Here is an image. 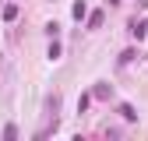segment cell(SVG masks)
I'll return each instance as SVG.
<instances>
[{"label": "cell", "instance_id": "1", "mask_svg": "<svg viewBox=\"0 0 148 141\" xmlns=\"http://www.w3.org/2000/svg\"><path fill=\"white\" fill-rule=\"evenodd\" d=\"M46 110H49V127H46V134H53V131H57V110H60V95L57 92H49V99H46Z\"/></svg>", "mask_w": 148, "mask_h": 141}, {"label": "cell", "instance_id": "2", "mask_svg": "<svg viewBox=\"0 0 148 141\" xmlns=\"http://www.w3.org/2000/svg\"><path fill=\"white\" fill-rule=\"evenodd\" d=\"M92 95H95V99H113V85H106V81L92 85Z\"/></svg>", "mask_w": 148, "mask_h": 141}, {"label": "cell", "instance_id": "3", "mask_svg": "<svg viewBox=\"0 0 148 141\" xmlns=\"http://www.w3.org/2000/svg\"><path fill=\"white\" fill-rule=\"evenodd\" d=\"M116 113H120V116H123L127 123H138V110H134V106H127V102H120V106H116Z\"/></svg>", "mask_w": 148, "mask_h": 141}, {"label": "cell", "instance_id": "4", "mask_svg": "<svg viewBox=\"0 0 148 141\" xmlns=\"http://www.w3.org/2000/svg\"><path fill=\"white\" fill-rule=\"evenodd\" d=\"M99 25H102V11H92L88 14V28H99Z\"/></svg>", "mask_w": 148, "mask_h": 141}, {"label": "cell", "instance_id": "5", "mask_svg": "<svg viewBox=\"0 0 148 141\" xmlns=\"http://www.w3.org/2000/svg\"><path fill=\"white\" fill-rule=\"evenodd\" d=\"M145 35H148V21H138L134 25V39H145Z\"/></svg>", "mask_w": 148, "mask_h": 141}, {"label": "cell", "instance_id": "6", "mask_svg": "<svg viewBox=\"0 0 148 141\" xmlns=\"http://www.w3.org/2000/svg\"><path fill=\"white\" fill-rule=\"evenodd\" d=\"M71 14H74V18H78V21H81V18H85V4H81V0H74V7H71Z\"/></svg>", "mask_w": 148, "mask_h": 141}, {"label": "cell", "instance_id": "7", "mask_svg": "<svg viewBox=\"0 0 148 141\" xmlns=\"http://www.w3.org/2000/svg\"><path fill=\"white\" fill-rule=\"evenodd\" d=\"M14 18H18V7L7 4V7H4V21H14Z\"/></svg>", "mask_w": 148, "mask_h": 141}, {"label": "cell", "instance_id": "8", "mask_svg": "<svg viewBox=\"0 0 148 141\" xmlns=\"http://www.w3.org/2000/svg\"><path fill=\"white\" fill-rule=\"evenodd\" d=\"M131 60H134V49H127V53H120V60H116V64H120V67H127Z\"/></svg>", "mask_w": 148, "mask_h": 141}, {"label": "cell", "instance_id": "9", "mask_svg": "<svg viewBox=\"0 0 148 141\" xmlns=\"http://www.w3.org/2000/svg\"><path fill=\"white\" fill-rule=\"evenodd\" d=\"M4 138L11 141V138H18V127H14V123H7V127H4Z\"/></svg>", "mask_w": 148, "mask_h": 141}]
</instances>
